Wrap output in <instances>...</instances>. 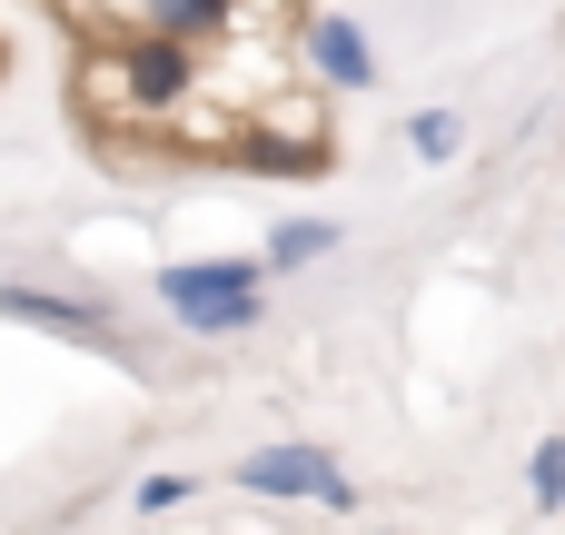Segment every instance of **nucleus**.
I'll use <instances>...</instances> for the list:
<instances>
[{
    "label": "nucleus",
    "instance_id": "7ed1b4c3",
    "mask_svg": "<svg viewBox=\"0 0 565 535\" xmlns=\"http://www.w3.org/2000/svg\"><path fill=\"white\" fill-rule=\"evenodd\" d=\"M109 50H119V99H129V119H179V109L209 89V50H199V40L109 30Z\"/></svg>",
    "mask_w": 565,
    "mask_h": 535
},
{
    "label": "nucleus",
    "instance_id": "9b49d317",
    "mask_svg": "<svg viewBox=\"0 0 565 535\" xmlns=\"http://www.w3.org/2000/svg\"><path fill=\"white\" fill-rule=\"evenodd\" d=\"M189 496H199V477H139V486H129V506H139V516H179Z\"/></svg>",
    "mask_w": 565,
    "mask_h": 535
},
{
    "label": "nucleus",
    "instance_id": "20e7f679",
    "mask_svg": "<svg viewBox=\"0 0 565 535\" xmlns=\"http://www.w3.org/2000/svg\"><path fill=\"white\" fill-rule=\"evenodd\" d=\"M228 169H248V179H318L328 169L318 99H248L238 109V139H228Z\"/></svg>",
    "mask_w": 565,
    "mask_h": 535
},
{
    "label": "nucleus",
    "instance_id": "423d86ee",
    "mask_svg": "<svg viewBox=\"0 0 565 535\" xmlns=\"http://www.w3.org/2000/svg\"><path fill=\"white\" fill-rule=\"evenodd\" d=\"M0 318H10V328H40V338H60V347H89V357H119V347H129L119 308L89 298V288H30V278H0Z\"/></svg>",
    "mask_w": 565,
    "mask_h": 535
},
{
    "label": "nucleus",
    "instance_id": "f8f14e48",
    "mask_svg": "<svg viewBox=\"0 0 565 535\" xmlns=\"http://www.w3.org/2000/svg\"><path fill=\"white\" fill-rule=\"evenodd\" d=\"M367 535H407V526H367Z\"/></svg>",
    "mask_w": 565,
    "mask_h": 535
},
{
    "label": "nucleus",
    "instance_id": "39448f33",
    "mask_svg": "<svg viewBox=\"0 0 565 535\" xmlns=\"http://www.w3.org/2000/svg\"><path fill=\"white\" fill-rule=\"evenodd\" d=\"M288 69L328 99H367L377 89V40L348 20V10H298L288 20Z\"/></svg>",
    "mask_w": 565,
    "mask_h": 535
},
{
    "label": "nucleus",
    "instance_id": "f257e3e1",
    "mask_svg": "<svg viewBox=\"0 0 565 535\" xmlns=\"http://www.w3.org/2000/svg\"><path fill=\"white\" fill-rule=\"evenodd\" d=\"M149 308H159L179 338H199V347L248 338V328L268 318V258H258V248H248V258H159V268H149Z\"/></svg>",
    "mask_w": 565,
    "mask_h": 535
},
{
    "label": "nucleus",
    "instance_id": "6e6552de",
    "mask_svg": "<svg viewBox=\"0 0 565 535\" xmlns=\"http://www.w3.org/2000/svg\"><path fill=\"white\" fill-rule=\"evenodd\" d=\"M338 218H318V208H288L268 238H258V258H268V278H298V268H318V258H338Z\"/></svg>",
    "mask_w": 565,
    "mask_h": 535
},
{
    "label": "nucleus",
    "instance_id": "1a4fd4ad",
    "mask_svg": "<svg viewBox=\"0 0 565 535\" xmlns=\"http://www.w3.org/2000/svg\"><path fill=\"white\" fill-rule=\"evenodd\" d=\"M407 149H417L427 169H447V159L467 149V119H457V109H417V119H407Z\"/></svg>",
    "mask_w": 565,
    "mask_h": 535
},
{
    "label": "nucleus",
    "instance_id": "0eeeda50",
    "mask_svg": "<svg viewBox=\"0 0 565 535\" xmlns=\"http://www.w3.org/2000/svg\"><path fill=\"white\" fill-rule=\"evenodd\" d=\"M248 20V0H119V30H169V40H228Z\"/></svg>",
    "mask_w": 565,
    "mask_h": 535
},
{
    "label": "nucleus",
    "instance_id": "9d476101",
    "mask_svg": "<svg viewBox=\"0 0 565 535\" xmlns=\"http://www.w3.org/2000/svg\"><path fill=\"white\" fill-rule=\"evenodd\" d=\"M526 496H536V516H565V437H546L526 457Z\"/></svg>",
    "mask_w": 565,
    "mask_h": 535
},
{
    "label": "nucleus",
    "instance_id": "f03ea898",
    "mask_svg": "<svg viewBox=\"0 0 565 535\" xmlns=\"http://www.w3.org/2000/svg\"><path fill=\"white\" fill-rule=\"evenodd\" d=\"M228 486L258 496V506H318V516H358V506H367L328 437H268V447H248V457L228 467Z\"/></svg>",
    "mask_w": 565,
    "mask_h": 535
}]
</instances>
